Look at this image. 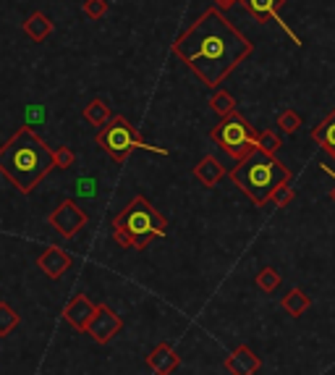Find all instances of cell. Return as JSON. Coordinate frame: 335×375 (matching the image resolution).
<instances>
[{"label":"cell","instance_id":"277c9868","mask_svg":"<svg viewBox=\"0 0 335 375\" xmlns=\"http://www.w3.org/2000/svg\"><path fill=\"white\" fill-rule=\"evenodd\" d=\"M113 239L123 250H145L149 241L165 237L168 218L160 210H155V205L147 197L136 195L123 208L113 215Z\"/></svg>","mask_w":335,"mask_h":375},{"label":"cell","instance_id":"ac0fdd59","mask_svg":"<svg viewBox=\"0 0 335 375\" xmlns=\"http://www.w3.org/2000/svg\"><path fill=\"white\" fill-rule=\"evenodd\" d=\"M110 106L105 103V100H100V97H95V100H89L87 106H84V119L92 123V126H105L108 121H110Z\"/></svg>","mask_w":335,"mask_h":375},{"label":"cell","instance_id":"52a82bcc","mask_svg":"<svg viewBox=\"0 0 335 375\" xmlns=\"http://www.w3.org/2000/svg\"><path fill=\"white\" fill-rule=\"evenodd\" d=\"M121 330H123V317L118 315L110 304H97V310H95V315H92L84 333H87L95 344L105 346V344H110Z\"/></svg>","mask_w":335,"mask_h":375},{"label":"cell","instance_id":"d6986e66","mask_svg":"<svg viewBox=\"0 0 335 375\" xmlns=\"http://www.w3.org/2000/svg\"><path fill=\"white\" fill-rule=\"evenodd\" d=\"M210 108L218 113L220 119H225V116H231V113L236 110V97L228 90L218 87V90H212V97H210Z\"/></svg>","mask_w":335,"mask_h":375},{"label":"cell","instance_id":"ffe728a7","mask_svg":"<svg viewBox=\"0 0 335 375\" xmlns=\"http://www.w3.org/2000/svg\"><path fill=\"white\" fill-rule=\"evenodd\" d=\"M21 323V315L8 302H0V336H11Z\"/></svg>","mask_w":335,"mask_h":375},{"label":"cell","instance_id":"f1b7e54d","mask_svg":"<svg viewBox=\"0 0 335 375\" xmlns=\"http://www.w3.org/2000/svg\"><path fill=\"white\" fill-rule=\"evenodd\" d=\"M320 168L325 171V173H327V176H330V179H333V189H330V197H333V202H335V173H333V168H327L325 163H322Z\"/></svg>","mask_w":335,"mask_h":375},{"label":"cell","instance_id":"5b68a950","mask_svg":"<svg viewBox=\"0 0 335 375\" xmlns=\"http://www.w3.org/2000/svg\"><path fill=\"white\" fill-rule=\"evenodd\" d=\"M95 142H97V147H102L116 163L129 160V155H132L134 150L155 152V155H162V158L171 155L165 147H152V145H147L145 139H142V134H139L132 123H129V119H123V116H110V121L97 132Z\"/></svg>","mask_w":335,"mask_h":375},{"label":"cell","instance_id":"30bf717a","mask_svg":"<svg viewBox=\"0 0 335 375\" xmlns=\"http://www.w3.org/2000/svg\"><path fill=\"white\" fill-rule=\"evenodd\" d=\"M95 310H97V304H92V300H89L87 294H73L71 300H69V304L63 307V320L71 328L79 330V333H84L92 315H95Z\"/></svg>","mask_w":335,"mask_h":375},{"label":"cell","instance_id":"83f0119b","mask_svg":"<svg viewBox=\"0 0 335 375\" xmlns=\"http://www.w3.org/2000/svg\"><path fill=\"white\" fill-rule=\"evenodd\" d=\"M76 186H79V192H82V195H92V189H89V186H92V181L82 179V181H76Z\"/></svg>","mask_w":335,"mask_h":375},{"label":"cell","instance_id":"d4e9b609","mask_svg":"<svg viewBox=\"0 0 335 375\" xmlns=\"http://www.w3.org/2000/svg\"><path fill=\"white\" fill-rule=\"evenodd\" d=\"M108 14V0H84V16L92 21H100Z\"/></svg>","mask_w":335,"mask_h":375},{"label":"cell","instance_id":"603a6c76","mask_svg":"<svg viewBox=\"0 0 335 375\" xmlns=\"http://www.w3.org/2000/svg\"><path fill=\"white\" fill-rule=\"evenodd\" d=\"M280 145H283V139H280V134H275V132H257V147L264 152H270V155H275L277 150H280Z\"/></svg>","mask_w":335,"mask_h":375},{"label":"cell","instance_id":"7402d4cb","mask_svg":"<svg viewBox=\"0 0 335 375\" xmlns=\"http://www.w3.org/2000/svg\"><path fill=\"white\" fill-rule=\"evenodd\" d=\"M277 129H280L283 134H296V132L301 129V116H299L296 110H283V113L277 116Z\"/></svg>","mask_w":335,"mask_h":375},{"label":"cell","instance_id":"6da1fadb","mask_svg":"<svg viewBox=\"0 0 335 375\" xmlns=\"http://www.w3.org/2000/svg\"><path fill=\"white\" fill-rule=\"evenodd\" d=\"M251 53L254 43L244 32L236 29L215 5L207 8L173 43L175 58L189 66L210 90H218L234 74L236 66H241Z\"/></svg>","mask_w":335,"mask_h":375},{"label":"cell","instance_id":"7a4b0ae2","mask_svg":"<svg viewBox=\"0 0 335 375\" xmlns=\"http://www.w3.org/2000/svg\"><path fill=\"white\" fill-rule=\"evenodd\" d=\"M53 168V147H47V142L32 126L16 129L14 136L0 145V173L21 195H32Z\"/></svg>","mask_w":335,"mask_h":375},{"label":"cell","instance_id":"44dd1931","mask_svg":"<svg viewBox=\"0 0 335 375\" xmlns=\"http://www.w3.org/2000/svg\"><path fill=\"white\" fill-rule=\"evenodd\" d=\"M257 289L260 291H264V294H270V291H275L277 286H280V273H277L275 268H262L260 273H257Z\"/></svg>","mask_w":335,"mask_h":375},{"label":"cell","instance_id":"8992f818","mask_svg":"<svg viewBox=\"0 0 335 375\" xmlns=\"http://www.w3.org/2000/svg\"><path fill=\"white\" fill-rule=\"evenodd\" d=\"M212 142H218V147L228 152L234 160H241L244 155L257 147V129L249 123L238 110H234L231 116L220 119L218 126H212Z\"/></svg>","mask_w":335,"mask_h":375},{"label":"cell","instance_id":"4fadbf2b","mask_svg":"<svg viewBox=\"0 0 335 375\" xmlns=\"http://www.w3.org/2000/svg\"><path fill=\"white\" fill-rule=\"evenodd\" d=\"M178 362H181V357H178V352L173 349V344H168V341L158 344L147 354V365L152 367L155 375H171L178 367Z\"/></svg>","mask_w":335,"mask_h":375},{"label":"cell","instance_id":"7c38bea8","mask_svg":"<svg viewBox=\"0 0 335 375\" xmlns=\"http://www.w3.org/2000/svg\"><path fill=\"white\" fill-rule=\"evenodd\" d=\"M260 367H262V360L247 344L236 346L234 352L228 354V360H225V370L231 375H254Z\"/></svg>","mask_w":335,"mask_h":375},{"label":"cell","instance_id":"cb8c5ba5","mask_svg":"<svg viewBox=\"0 0 335 375\" xmlns=\"http://www.w3.org/2000/svg\"><path fill=\"white\" fill-rule=\"evenodd\" d=\"M293 199H296V189H291V184H280L273 197H270V202L275 205V208H288Z\"/></svg>","mask_w":335,"mask_h":375},{"label":"cell","instance_id":"9c48e42d","mask_svg":"<svg viewBox=\"0 0 335 375\" xmlns=\"http://www.w3.org/2000/svg\"><path fill=\"white\" fill-rule=\"evenodd\" d=\"M241 5H244V11H247L257 24H264V21H277L280 24V29H286V34L291 37L293 45H301L299 43V37L288 29V24L286 21H280V11H283V5H286V0H238Z\"/></svg>","mask_w":335,"mask_h":375},{"label":"cell","instance_id":"e0dca14e","mask_svg":"<svg viewBox=\"0 0 335 375\" xmlns=\"http://www.w3.org/2000/svg\"><path fill=\"white\" fill-rule=\"evenodd\" d=\"M280 307L288 313L291 317H301L312 307V297L306 294L304 289H291L283 300H280Z\"/></svg>","mask_w":335,"mask_h":375},{"label":"cell","instance_id":"3957f363","mask_svg":"<svg viewBox=\"0 0 335 375\" xmlns=\"http://www.w3.org/2000/svg\"><path fill=\"white\" fill-rule=\"evenodd\" d=\"M228 176L257 208H264L277 186L291 184L293 179L291 168H286V163H280L275 155L260 150V147H254L241 160H236Z\"/></svg>","mask_w":335,"mask_h":375},{"label":"cell","instance_id":"ba28073f","mask_svg":"<svg viewBox=\"0 0 335 375\" xmlns=\"http://www.w3.org/2000/svg\"><path fill=\"white\" fill-rule=\"evenodd\" d=\"M87 210L76 205V199H63L55 210L47 215V223L58 231L63 239H73L87 226Z\"/></svg>","mask_w":335,"mask_h":375},{"label":"cell","instance_id":"4316f807","mask_svg":"<svg viewBox=\"0 0 335 375\" xmlns=\"http://www.w3.org/2000/svg\"><path fill=\"white\" fill-rule=\"evenodd\" d=\"M234 5H238V0H215V8H220L223 14H225V11H231Z\"/></svg>","mask_w":335,"mask_h":375},{"label":"cell","instance_id":"9a60e30c","mask_svg":"<svg viewBox=\"0 0 335 375\" xmlns=\"http://www.w3.org/2000/svg\"><path fill=\"white\" fill-rule=\"evenodd\" d=\"M312 139H314L322 150L327 152V155L335 160V108L320 121V123H317V126H314Z\"/></svg>","mask_w":335,"mask_h":375},{"label":"cell","instance_id":"8fae6325","mask_svg":"<svg viewBox=\"0 0 335 375\" xmlns=\"http://www.w3.org/2000/svg\"><path fill=\"white\" fill-rule=\"evenodd\" d=\"M71 265H73V257L69 255L66 250H60V247H47L42 255L37 257V268L42 270L47 278H53V281H58Z\"/></svg>","mask_w":335,"mask_h":375},{"label":"cell","instance_id":"5bb4252c","mask_svg":"<svg viewBox=\"0 0 335 375\" xmlns=\"http://www.w3.org/2000/svg\"><path fill=\"white\" fill-rule=\"evenodd\" d=\"M223 176H225V168L212 155H204L202 160L194 165V179L199 181L202 186H218Z\"/></svg>","mask_w":335,"mask_h":375},{"label":"cell","instance_id":"2e32d148","mask_svg":"<svg viewBox=\"0 0 335 375\" xmlns=\"http://www.w3.org/2000/svg\"><path fill=\"white\" fill-rule=\"evenodd\" d=\"M50 32H53V21L42 14V11H34V14L24 21V34L34 40V43H42L50 37Z\"/></svg>","mask_w":335,"mask_h":375},{"label":"cell","instance_id":"484cf974","mask_svg":"<svg viewBox=\"0 0 335 375\" xmlns=\"http://www.w3.org/2000/svg\"><path fill=\"white\" fill-rule=\"evenodd\" d=\"M53 158H55V168L60 171H66V168H71L76 163V155H73L71 147H58V150H53Z\"/></svg>","mask_w":335,"mask_h":375}]
</instances>
